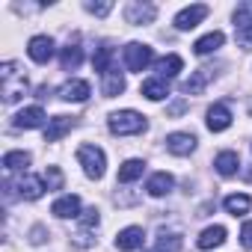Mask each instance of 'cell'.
Instances as JSON below:
<instances>
[{
    "mask_svg": "<svg viewBox=\"0 0 252 252\" xmlns=\"http://www.w3.org/2000/svg\"><path fill=\"white\" fill-rule=\"evenodd\" d=\"M0 86H3V101L15 104L27 92V74L15 63H3L0 65Z\"/></svg>",
    "mask_w": 252,
    "mask_h": 252,
    "instance_id": "cell-1",
    "label": "cell"
},
{
    "mask_svg": "<svg viewBox=\"0 0 252 252\" xmlns=\"http://www.w3.org/2000/svg\"><path fill=\"white\" fill-rule=\"evenodd\" d=\"M110 131L116 137H134L146 131V116H140L137 110H119L110 116Z\"/></svg>",
    "mask_w": 252,
    "mask_h": 252,
    "instance_id": "cell-2",
    "label": "cell"
},
{
    "mask_svg": "<svg viewBox=\"0 0 252 252\" xmlns=\"http://www.w3.org/2000/svg\"><path fill=\"white\" fill-rule=\"evenodd\" d=\"M77 160H80V166H83V172H86L89 178H101L104 169H107L104 152H101L98 146H89V143H83V146L77 149Z\"/></svg>",
    "mask_w": 252,
    "mask_h": 252,
    "instance_id": "cell-3",
    "label": "cell"
},
{
    "mask_svg": "<svg viewBox=\"0 0 252 252\" xmlns=\"http://www.w3.org/2000/svg\"><path fill=\"white\" fill-rule=\"evenodd\" d=\"M155 60V51L143 42H131L125 45V65H128V71H146Z\"/></svg>",
    "mask_w": 252,
    "mask_h": 252,
    "instance_id": "cell-4",
    "label": "cell"
},
{
    "mask_svg": "<svg viewBox=\"0 0 252 252\" xmlns=\"http://www.w3.org/2000/svg\"><path fill=\"white\" fill-rule=\"evenodd\" d=\"M234 39L240 48H252V6L234 9Z\"/></svg>",
    "mask_w": 252,
    "mask_h": 252,
    "instance_id": "cell-5",
    "label": "cell"
},
{
    "mask_svg": "<svg viewBox=\"0 0 252 252\" xmlns=\"http://www.w3.org/2000/svg\"><path fill=\"white\" fill-rule=\"evenodd\" d=\"M158 18V6L155 3H140V0H134V3L125 6V21L128 24H152Z\"/></svg>",
    "mask_w": 252,
    "mask_h": 252,
    "instance_id": "cell-6",
    "label": "cell"
},
{
    "mask_svg": "<svg viewBox=\"0 0 252 252\" xmlns=\"http://www.w3.org/2000/svg\"><path fill=\"white\" fill-rule=\"evenodd\" d=\"M208 6L205 3H193V6H187V9H181L178 15H175V27L178 30H193V27H199L205 18H208Z\"/></svg>",
    "mask_w": 252,
    "mask_h": 252,
    "instance_id": "cell-7",
    "label": "cell"
},
{
    "mask_svg": "<svg viewBox=\"0 0 252 252\" xmlns=\"http://www.w3.org/2000/svg\"><path fill=\"white\" fill-rule=\"evenodd\" d=\"M143 240H146V231L140 225H128V228H122L116 234V246L122 252H134V249H143Z\"/></svg>",
    "mask_w": 252,
    "mask_h": 252,
    "instance_id": "cell-8",
    "label": "cell"
},
{
    "mask_svg": "<svg viewBox=\"0 0 252 252\" xmlns=\"http://www.w3.org/2000/svg\"><path fill=\"white\" fill-rule=\"evenodd\" d=\"M27 54H30L33 63H42V65H45V63L54 57V39H51V36H33L30 45H27Z\"/></svg>",
    "mask_w": 252,
    "mask_h": 252,
    "instance_id": "cell-9",
    "label": "cell"
},
{
    "mask_svg": "<svg viewBox=\"0 0 252 252\" xmlns=\"http://www.w3.org/2000/svg\"><path fill=\"white\" fill-rule=\"evenodd\" d=\"M74 128V116H54L45 128V143H60Z\"/></svg>",
    "mask_w": 252,
    "mask_h": 252,
    "instance_id": "cell-10",
    "label": "cell"
},
{
    "mask_svg": "<svg viewBox=\"0 0 252 252\" xmlns=\"http://www.w3.org/2000/svg\"><path fill=\"white\" fill-rule=\"evenodd\" d=\"M214 74H217V71H214V65H202V68H196V71L190 74V80H184V86H181V89H184L187 95H199V92L214 80Z\"/></svg>",
    "mask_w": 252,
    "mask_h": 252,
    "instance_id": "cell-11",
    "label": "cell"
},
{
    "mask_svg": "<svg viewBox=\"0 0 252 252\" xmlns=\"http://www.w3.org/2000/svg\"><path fill=\"white\" fill-rule=\"evenodd\" d=\"M42 122H45V110H42V107H24V110H21V113H15V119H12L15 128H24V131L39 128Z\"/></svg>",
    "mask_w": 252,
    "mask_h": 252,
    "instance_id": "cell-12",
    "label": "cell"
},
{
    "mask_svg": "<svg viewBox=\"0 0 252 252\" xmlns=\"http://www.w3.org/2000/svg\"><path fill=\"white\" fill-rule=\"evenodd\" d=\"M89 95H92V89H89L86 80H68V83L60 86V98H63V101H74V104H80V101H86Z\"/></svg>",
    "mask_w": 252,
    "mask_h": 252,
    "instance_id": "cell-13",
    "label": "cell"
},
{
    "mask_svg": "<svg viewBox=\"0 0 252 252\" xmlns=\"http://www.w3.org/2000/svg\"><path fill=\"white\" fill-rule=\"evenodd\" d=\"M231 125V110L225 107V104H214L211 110H208V128L214 131V134H220V131H225Z\"/></svg>",
    "mask_w": 252,
    "mask_h": 252,
    "instance_id": "cell-14",
    "label": "cell"
},
{
    "mask_svg": "<svg viewBox=\"0 0 252 252\" xmlns=\"http://www.w3.org/2000/svg\"><path fill=\"white\" fill-rule=\"evenodd\" d=\"M166 149L172 152V155H178V158H184V155H190L193 149H196V137L193 134H169L166 137Z\"/></svg>",
    "mask_w": 252,
    "mask_h": 252,
    "instance_id": "cell-15",
    "label": "cell"
},
{
    "mask_svg": "<svg viewBox=\"0 0 252 252\" xmlns=\"http://www.w3.org/2000/svg\"><path fill=\"white\" fill-rule=\"evenodd\" d=\"M51 214H54V217H60V220L80 217V199H77V196H60V199L51 205Z\"/></svg>",
    "mask_w": 252,
    "mask_h": 252,
    "instance_id": "cell-16",
    "label": "cell"
},
{
    "mask_svg": "<svg viewBox=\"0 0 252 252\" xmlns=\"http://www.w3.org/2000/svg\"><path fill=\"white\" fill-rule=\"evenodd\" d=\"M122 92H125V77H122V71L110 68V71L104 74V80H101V95H104V98H116V95H122Z\"/></svg>",
    "mask_w": 252,
    "mask_h": 252,
    "instance_id": "cell-17",
    "label": "cell"
},
{
    "mask_svg": "<svg viewBox=\"0 0 252 252\" xmlns=\"http://www.w3.org/2000/svg\"><path fill=\"white\" fill-rule=\"evenodd\" d=\"M42 193H45V184H42V178H36V175H24V178L18 181V196H21V199H27V202H36Z\"/></svg>",
    "mask_w": 252,
    "mask_h": 252,
    "instance_id": "cell-18",
    "label": "cell"
},
{
    "mask_svg": "<svg viewBox=\"0 0 252 252\" xmlns=\"http://www.w3.org/2000/svg\"><path fill=\"white\" fill-rule=\"evenodd\" d=\"M222 42H225V36H222L220 30H214V33H208V36H202V39H196V45H193V51H196L199 57H208V54H214L217 48H222Z\"/></svg>",
    "mask_w": 252,
    "mask_h": 252,
    "instance_id": "cell-19",
    "label": "cell"
},
{
    "mask_svg": "<svg viewBox=\"0 0 252 252\" xmlns=\"http://www.w3.org/2000/svg\"><path fill=\"white\" fill-rule=\"evenodd\" d=\"M214 166H217V172L222 178H231L237 172V166H240V158H237V152H220L217 160H214Z\"/></svg>",
    "mask_w": 252,
    "mask_h": 252,
    "instance_id": "cell-20",
    "label": "cell"
},
{
    "mask_svg": "<svg viewBox=\"0 0 252 252\" xmlns=\"http://www.w3.org/2000/svg\"><path fill=\"white\" fill-rule=\"evenodd\" d=\"M140 92H143L149 101H160V98H166V95H169V83H166V80H160V77H152V80H143Z\"/></svg>",
    "mask_w": 252,
    "mask_h": 252,
    "instance_id": "cell-21",
    "label": "cell"
},
{
    "mask_svg": "<svg viewBox=\"0 0 252 252\" xmlns=\"http://www.w3.org/2000/svg\"><path fill=\"white\" fill-rule=\"evenodd\" d=\"M172 184H175V178H172L169 172H155V175L149 178L146 190H149L152 196H166V193L172 190Z\"/></svg>",
    "mask_w": 252,
    "mask_h": 252,
    "instance_id": "cell-22",
    "label": "cell"
},
{
    "mask_svg": "<svg viewBox=\"0 0 252 252\" xmlns=\"http://www.w3.org/2000/svg\"><path fill=\"white\" fill-rule=\"evenodd\" d=\"M225 211L231 214V217H243V214H249V208H252V199L246 196V193H231V196H225Z\"/></svg>",
    "mask_w": 252,
    "mask_h": 252,
    "instance_id": "cell-23",
    "label": "cell"
},
{
    "mask_svg": "<svg viewBox=\"0 0 252 252\" xmlns=\"http://www.w3.org/2000/svg\"><path fill=\"white\" fill-rule=\"evenodd\" d=\"M199 249H214V246H222L225 243V228L222 225H211V228H205L202 234H199Z\"/></svg>",
    "mask_w": 252,
    "mask_h": 252,
    "instance_id": "cell-24",
    "label": "cell"
},
{
    "mask_svg": "<svg viewBox=\"0 0 252 252\" xmlns=\"http://www.w3.org/2000/svg\"><path fill=\"white\" fill-rule=\"evenodd\" d=\"M143 169H146V163L137 160V158L125 160V163L119 166V184H131V181H137V178L143 175Z\"/></svg>",
    "mask_w": 252,
    "mask_h": 252,
    "instance_id": "cell-25",
    "label": "cell"
},
{
    "mask_svg": "<svg viewBox=\"0 0 252 252\" xmlns=\"http://www.w3.org/2000/svg\"><path fill=\"white\" fill-rule=\"evenodd\" d=\"M60 63H63V68H65V71H74V68L83 63V51H80L77 39H74V42H68V45L63 48V57H60Z\"/></svg>",
    "mask_w": 252,
    "mask_h": 252,
    "instance_id": "cell-26",
    "label": "cell"
},
{
    "mask_svg": "<svg viewBox=\"0 0 252 252\" xmlns=\"http://www.w3.org/2000/svg\"><path fill=\"white\" fill-rule=\"evenodd\" d=\"M110 63H113V45H98L95 48V54H92V68L95 71H101V74H107L110 71Z\"/></svg>",
    "mask_w": 252,
    "mask_h": 252,
    "instance_id": "cell-27",
    "label": "cell"
},
{
    "mask_svg": "<svg viewBox=\"0 0 252 252\" xmlns=\"http://www.w3.org/2000/svg\"><path fill=\"white\" fill-rule=\"evenodd\" d=\"M181 68H184L181 57H178V54H169V57H163V60L158 63V77H160V80H166V77H175Z\"/></svg>",
    "mask_w": 252,
    "mask_h": 252,
    "instance_id": "cell-28",
    "label": "cell"
},
{
    "mask_svg": "<svg viewBox=\"0 0 252 252\" xmlns=\"http://www.w3.org/2000/svg\"><path fill=\"white\" fill-rule=\"evenodd\" d=\"M181 249H184L181 234H175V231H160L158 234V252H181Z\"/></svg>",
    "mask_w": 252,
    "mask_h": 252,
    "instance_id": "cell-29",
    "label": "cell"
},
{
    "mask_svg": "<svg viewBox=\"0 0 252 252\" xmlns=\"http://www.w3.org/2000/svg\"><path fill=\"white\" fill-rule=\"evenodd\" d=\"M24 166H30V155L27 152H6L3 155V169L6 172H18Z\"/></svg>",
    "mask_w": 252,
    "mask_h": 252,
    "instance_id": "cell-30",
    "label": "cell"
},
{
    "mask_svg": "<svg viewBox=\"0 0 252 252\" xmlns=\"http://www.w3.org/2000/svg\"><path fill=\"white\" fill-rule=\"evenodd\" d=\"M63 172H60V166H48L45 169V184H48V190H63Z\"/></svg>",
    "mask_w": 252,
    "mask_h": 252,
    "instance_id": "cell-31",
    "label": "cell"
},
{
    "mask_svg": "<svg viewBox=\"0 0 252 252\" xmlns=\"http://www.w3.org/2000/svg\"><path fill=\"white\" fill-rule=\"evenodd\" d=\"M80 225H83V228H95V225H98V211H95V208L83 211V214H80Z\"/></svg>",
    "mask_w": 252,
    "mask_h": 252,
    "instance_id": "cell-32",
    "label": "cell"
},
{
    "mask_svg": "<svg viewBox=\"0 0 252 252\" xmlns=\"http://www.w3.org/2000/svg\"><path fill=\"white\" fill-rule=\"evenodd\" d=\"M86 9L92 12V15H98V18H104L110 9H113V3H107V0H104V3H86Z\"/></svg>",
    "mask_w": 252,
    "mask_h": 252,
    "instance_id": "cell-33",
    "label": "cell"
},
{
    "mask_svg": "<svg viewBox=\"0 0 252 252\" xmlns=\"http://www.w3.org/2000/svg\"><path fill=\"white\" fill-rule=\"evenodd\" d=\"M240 243H243L246 249H252V222H243V228H240Z\"/></svg>",
    "mask_w": 252,
    "mask_h": 252,
    "instance_id": "cell-34",
    "label": "cell"
},
{
    "mask_svg": "<svg viewBox=\"0 0 252 252\" xmlns=\"http://www.w3.org/2000/svg\"><path fill=\"white\" fill-rule=\"evenodd\" d=\"M45 237H48V231H45L42 225H36V228L30 231V240H33V243H45Z\"/></svg>",
    "mask_w": 252,
    "mask_h": 252,
    "instance_id": "cell-35",
    "label": "cell"
},
{
    "mask_svg": "<svg viewBox=\"0 0 252 252\" xmlns=\"http://www.w3.org/2000/svg\"><path fill=\"white\" fill-rule=\"evenodd\" d=\"M184 110H187V101H175V104H169V110H166V113H169V116H181Z\"/></svg>",
    "mask_w": 252,
    "mask_h": 252,
    "instance_id": "cell-36",
    "label": "cell"
}]
</instances>
